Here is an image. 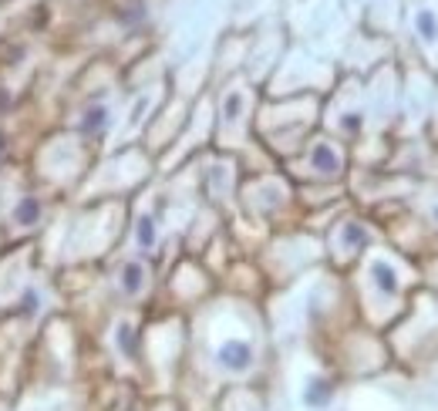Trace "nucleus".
<instances>
[{"label":"nucleus","mask_w":438,"mask_h":411,"mask_svg":"<svg viewBox=\"0 0 438 411\" xmlns=\"http://www.w3.org/2000/svg\"><path fill=\"white\" fill-rule=\"evenodd\" d=\"M219 361H223L230 371H246L250 364H253V351H250L246 344H239V340H230V344H223Z\"/></svg>","instance_id":"1"},{"label":"nucleus","mask_w":438,"mask_h":411,"mask_svg":"<svg viewBox=\"0 0 438 411\" xmlns=\"http://www.w3.org/2000/svg\"><path fill=\"white\" fill-rule=\"evenodd\" d=\"M314 162H317L324 172H334V169H337V155H334L327 145H317V152H314Z\"/></svg>","instance_id":"2"},{"label":"nucleus","mask_w":438,"mask_h":411,"mask_svg":"<svg viewBox=\"0 0 438 411\" xmlns=\"http://www.w3.org/2000/svg\"><path fill=\"white\" fill-rule=\"evenodd\" d=\"M374 277H378V284L388 290H395V273H391V266H385V263H374Z\"/></svg>","instance_id":"3"},{"label":"nucleus","mask_w":438,"mask_h":411,"mask_svg":"<svg viewBox=\"0 0 438 411\" xmlns=\"http://www.w3.org/2000/svg\"><path fill=\"white\" fill-rule=\"evenodd\" d=\"M34 216H38V203H34V199H27V203L17 209V219H21V223H34Z\"/></svg>","instance_id":"4"},{"label":"nucleus","mask_w":438,"mask_h":411,"mask_svg":"<svg viewBox=\"0 0 438 411\" xmlns=\"http://www.w3.org/2000/svg\"><path fill=\"white\" fill-rule=\"evenodd\" d=\"M138 284H142V270H138V266H128V270H125V287L138 290Z\"/></svg>","instance_id":"5"},{"label":"nucleus","mask_w":438,"mask_h":411,"mask_svg":"<svg viewBox=\"0 0 438 411\" xmlns=\"http://www.w3.org/2000/svg\"><path fill=\"white\" fill-rule=\"evenodd\" d=\"M418 27H422V34H425V38H435V21H432L428 14H422V17H418Z\"/></svg>","instance_id":"6"},{"label":"nucleus","mask_w":438,"mask_h":411,"mask_svg":"<svg viewBox=\"0 0 438 411\" xmlns=\"http://www.w3.org/2000/svg\"><path fill=\"white\" fill-rule=\"evenodd\" d=\"M142 243H152V223L149 219L142 223Z\"/></svg>","instance_id":"7"}]
</instances>
